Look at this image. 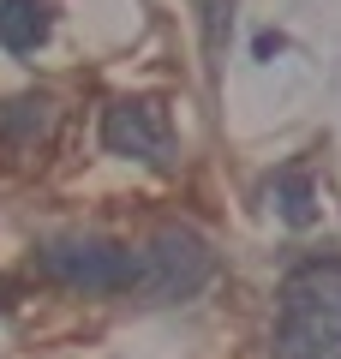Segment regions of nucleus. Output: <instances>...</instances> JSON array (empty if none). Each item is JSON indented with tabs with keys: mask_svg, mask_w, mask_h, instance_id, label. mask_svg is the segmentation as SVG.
<instances>
[{
	"mask_svg": "<svg viewBox=\"0 0 341 359\" xmlns=\"http://www.w3.org/2000/svg\"><path fill=\"white\" fill-rule=\"evenodd\" d=\"M215 276V252L192 228H162L144 245V287L150 299H192Z\"/></svg>",
	"mask_w": 341,
	"mask_h": 359,
	"instance_id": "7ed1b4c3",
	"label": "nucleus"
},
{
	"mask_svg": "<svg viewBox=\"0 0 341 359\" xmlns=\"http://www.w3.org/2000/svg\"><path fill=\"white\" fill-rule=\"evenodd\" d=\"M269 198H276V210L293 222V228H312L317 222V186L305 168H281L276 180H269Z\"/></svg>",
	"mask_w": 341,
	"mask_h": 359,
	"instance_id": "423d86ee",
	"label": "nucleus"
},
{
	"mask_svg": "<svg viewBox=\"0 0 341 359\" xmlns=\"http://www.w3.org/2000/svg\"><path fill=\"white\" fill-rule=\"evenodd\" d=\"M276 359H341V257H312L281 282Z\"/></svg>",
	"mask_w": 341,
	"mask_h": 359,
	"instance_id": "f257e3e1",
	"label": "nucleus"
},
{
	"mask_svg": "<svg viewBox=\"0 0 341 359\" xmlns=\"http://www.w3.org/2000/svg\"><path fill=\"white\" fill-rule=\"evenodd\" d=\"M36 269L48 282L72 287V294H138L144 287V252L96 240V233H72V240L36 245Z\"/></svg>",
	"mask_w": 341,
	"mask_h": 359,
	"instance_id": "f03ea898",
	"label": "nucleus"
},
{
	"mask_svg": "<svg viewBox=\"0 0 341 359\" xmlns=\"http://www.w3.org/2000/svg\"><path fill=\"white\" fill-rule=\"evenodd\" d=\"M102 144H108L114 156L168 162L174 132H168V120H162V108H156V102H114L108 114H102Z\"/></svg>",
	"mask_w": 341,
	"mask_h": 359,
	"instance_id": "20e7f679",
	"label": "nucleus"
},
{
	"mask_svg": "<svg viewBox=\"0 0 341 359\" xmlns=\"http://www.w3.org/2000/svg\"><path fill=\"white\" fill-rule=\"evenodd\" d=\"M48 36V0H0V48L30 54Z\"/></svg>",
	"mask_w": 341,
	"mask_h": 359,
	"instance_id": "39448f33",
	"label": "nucleus"
}]
</instances>
